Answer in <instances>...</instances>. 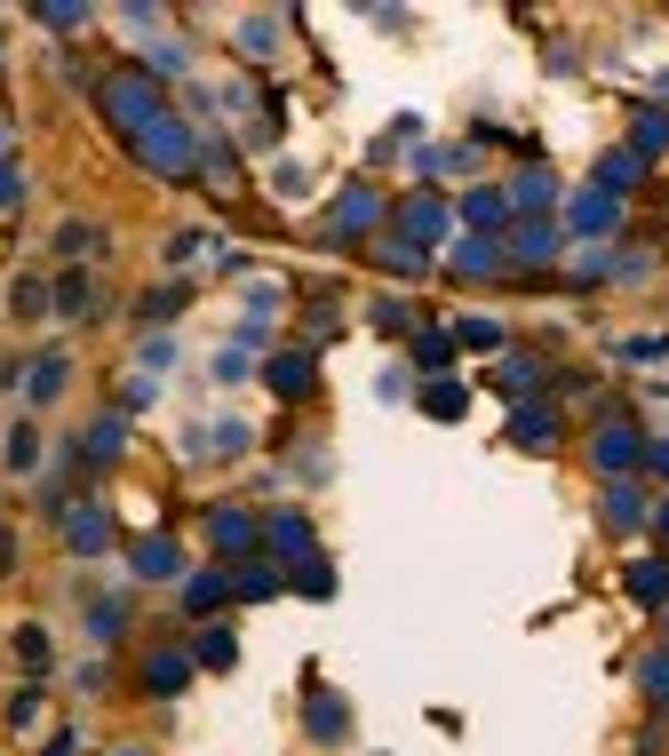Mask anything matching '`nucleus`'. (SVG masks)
Here are the masks:
<instances>
[{
    "label": "nucleus",
    "mask_w": 669,
    "mask_h": 756,
    "mask_svg": "<svg viewBox=\"0 0 669 756\" xmlns=\"http://www.w3.org/2000/svg\"><path fill=\"white\" fill-rule=\"evenodd\" d=\"M654 526H661V534H669V494H661V510H654Z\"/></svg>",
    "instance_id": "3c124183"
},
{
    "label": "nucleus",
    "mask_w": 669,
    "mask_h": 756,
    "mask_svg": "<svg viewBox=\"0 0 669 756\" xmlns=\"http://www.w3.org/2000/svg\"><path fill=\"white\" fill-rule=\"evenodd\" d=\"M17 661H24V669H48V629H41V622L17 629Z\"/></svg>",
    "instance_id": "7c9ffc66"
},
{
    "label": "nucleus",
    "mask_w": 669,
    "mask_h": 756,
    "mask_svg": "<svg viewBox=\"0 0 669 756\" xmlns=\"http://www.w3.org/2000/svg\"><path fill=\"white\" fill-rule=\"evenodd\" d=\"M669 144V112H638V135H629V152H638V160H654Z\"/></svg>",
    "instance_id": "cd10ccee"
},
{
    "label": "nucleus",
    "mask_w": 669,
    "mask_h": 756,
    "mask_svg": "<svg viewBox=\"0 0 669 756\" xmlns=\"http://www.w3.org/2000/svg\"><path fill=\"white\" fill-rule=\"evenodd\" d=\"M199 248H216V239H208V231H176V239H167V263H176V271H184V263H191Z\"/></svg>",
    "instance_id": "f704fd0d"
},
{
    "label": "nucleus",
    "mask_w": 669,
    "mask_h": 756,
    "mask_svg": "<svg viewBox=\"0 0 669 756\" xmlns=\"http://www.w3.org/2000/svg\"><path fill=\"white\" fill-rule=\"evenodd\" d=\"M136 573H144V581H176V573H184V549L167 541V534L136 541Z\"/></svg>",
    "instance_id": "9d476101"
},
{
    "label": "nucleus",
    "mask_w": 669,
    "mask_h": 756,
    "mask_svg": "<svg viewBox=\"0 0 669 756\" xmlns=\"http://www.w3.org/2000/svg\"><path fill=\"white\" fill-rule=\"evenodd\" d=\"M366 319H375L383 335H398V327H407L415 311H407V295H375V311H366Z\"/></svg>",
    "instance_id": "473e14b6"
},
{
    "label": "nucleus",
    "mask_w": 669,
    "mask_h": 756,
    "mask_svg": "<svg viewBox=\"0 0 669 756\" xmlns=\"http://www.w3.org/2000/svg\"><path fill=\"white\" fill-rule=\"evenodd\" d=\"M447 359H454V335L423 327V335H415V366H447Z\"/></svg>",
    "instance_id": "c756f323"
},
{
    "label": "nucleus",
    "mask_w": 669,
    "mask_h": 756,
    "mask_svg": "<svg viewBox=\"0 0 669 756\" xmlns=\"http://www.w3.org/2000/svg\"><path fill=\"white\" fill-rule=\"evenodd\" d=\"M597 518H606L614 534H638L654 510H646V486L638 478H606V494H597Z\"/></svg>",
    "instance_id": "20e7f679"
},
{
    "label": "nucleus",
    "mask_w": 669,
    "mask_h": 756,
    "mask_svg": "<svg viewBox=\"0 0 669 756\" xmlns=\"http://www.w3.org/2000/svg\"><path fill=\"white\" fill-rule=\"evenodd\" d=\"M48 295H56V311H64V319H88V295H96V287H88V271H64Z\"/></svg>",
    "instance_id": "4be33fe9"
},
{
    "label": "nucleus",
    "mask_w": 669,
    "mask_h": 756,
    "mask_svg": "<svg viewBox=\"0 0 669 756\" xmlns=\"http://www.w3.org/2000/svg\"><path fill=\"white\" fill-rule=\"evenodd\" d=\"M304 725H311V741H343V725H351V716H343V701H334L327 684H311V701H304Z\"/></svg>",
    "instance_id": "1a4fd4ad"
},
{
    "label": "nucleus",
    "mask_w": 669,
    "mask_h": 756,
    "mask_svg": "<svg viewBox=\"0 0 669 756\" xmlns=\"http://www.w3.org/2000/svg\"><path fill=\"white\" fill-rule=\"evenodd\" d=\"M223 598H231V573H191V581H184V605H191V613H208V605H223Z\"/></svg>",
    "instance_id": "5701e85b"
},
{
    "label": "nucleus",
    "mask_w": 669,
    "mask_h": 756,
    "mask_svg": "<svg viewBox=\"0 0 669 756\" xmlns=\"http://www.w3.org/2000/svg\"><path fill=\"white\" fill-rule=\"evenodd\" d=\"M375 216H383V199H375V191H343V199H334V231H366Z\"/></svg>",
    "instance_id": "6ab92c4d"
},
{
    "label": "nucleus",
    "mask_w": 669,
    "mask_h": 756,
    "mask_svg": "<svg viewBox=\"0 0 669 756\" xmlns=\"http://www.w3.org/2000/svg\"><path fill=\"white\" fill-rule=\"evenodd\" d=\"M454 271H462V280H494V271H502V248H494V239H462V248H454Z\"/></svg>",
    "instance_id": "dca6fc26"
},
{
    "label": "nucleus",
    "mask_w": 669,
    "mask_h": 756,
    "mask_svg": "<svg viewBox=\"0 0 669 756\" xmlns=\"http://www.w3.org/2000/svg\"><path fill=\"white\" fill-rule=\"evenodd\" d=\"M486 383H494V391H502V398H526V391H534V383H542V366H534V359H526V351H511V359H502V366H494V374H486Z\"/></svg>",
    "instance_id": "2eb2a0df"
},
{
    "label": "nucleus",
    "mask_w": 669,
    "mask_h": 756,
    "mask_svg": "<svg viewBox=\"0 0 669 756\" xmlns=\"http://www.w3.org/2000/svg\"><path fill=\"white\" fill-rule=\"evenodd\" d=\"M136 152H144V167H160V176H191V135H184V120H167V112L136 135Z\"/></svg>",
    "instance_id": "7ed1b4c3"
},
{
    "label": "nucleus",
    "mask_w": 669,
    "mask_h": 756,
    "mask_svg": "<svg viewBox=\"0 0 669 756\" xmlns=\"http://www.w3.org/2000/svg\"><path fill=\"white\" fill-rule=\"evenodd\" d=\"M96 239H105L96 223H64V231H56V255H64V263H88V255H96Z\"/></svg>",
    "instance_id": "393cba45"
},
{
    "label": "nucleus",
    "mask_w": 669,
    "mask_h": 756,
    "mask_svg": "<svg viewBox=\"0 0 669 756\" xmlns=\"http://www.w3.org/2000/svg\"><path fill=\"white\" fill-rule=\"evenodd\" d=\"M208 438H216V454H248V438H255V430H248V423H216Z\"/></svg>",
    "instance_id": "4c0bfd02"
},
{
    "label": "nucleus",
    "mask_w": 669,
    "mask_h": 756,
    "mask_svg": "<svg viewBox=\"0 0 669 756\" xmlns=\"http://www.w3.org/2000/svg\"><path fill=\"white\" fill-rule=\"evenodd\" d=\"M272 191H279V199H304L311 184H304V167H295V160H279V176H272Z\"/></svg>",
    "instance_id": "a19ab883"
},
{
    "label": "nucleus",
    "mask_w": 669,
    "mask_h": 756,
    "mask_svg": "<svg viewBox=\"0 0 669 756\" xmlns=\"http://www.w3.org/2000/svg\"><path fill=\"white\" fill-rule=\"evenodd\" d=\"M32 716H41V684H24V693L9 701V725H32Z\"/></svg>",
    "instance_id": "c03bdc74"
},
{
    "label": "nucleus",
    "mask_w": 669,
    "mask_h": 756,
    "mask_svg": "<svg viewBox=\"0 0 669 756\" xmlns=\"http://www.w3.org/2000/svg\"><path fill=\"white\" fill-rule=\"evenodd\" d=\"M41 24H48V32H80V24H88V9H41Z\"/></svg>",
    "instance_id": "49530a36"
},
{
    "label": "nucleus",
    "mask_w": 669,
    "mask_h": 756,
    "mask_svg": "<svg viewBox=\"0 0 669 756\" xmlns=\"http://www.w3.org/2000/svg\"><path fill=\"white\" fill-rule=\"evenodd\" d=\"M64 374H73V359H64V351H41V359H32V366H24V391H32V406H48V398L64 391Z\"/></svg>",
    "instance_id": "6e6552de"
},
{
    "label": "nucleus",
    "mask_w": 669,
    "mask_h": 756,
    "mask_svg": "<svg viewBox=\"0 0 669 756\" xmlns=\"http://www.w3.org/2000/svg\"><path fill=\"white\" fill-rule=\"evenodd\" d=\"M64 541H73L80 558H88V549H105V541H112V518L88 502V510H73V518H64Z\"/></svg>",
    "instance_id": "9b49d317"
},
{
    "label": "nucleus",
    "mask_w": 669,
    "mask_h": 756,
    "mask_svg": "<svg viewBox=\"0 0 669 756\" xmlns=\"http://www.w3.org/2000/svg\"><path fill=\"white\" fill-rule=\"evenodd\" d=\"M646 470H654V478H669V438H661V446H646Z\"/></svg>",
    "instance_id": "09e8293b"
},
{
    "label": "nucleus",
    "mask_w": 669,
    "mask_h": 756,
    "mask_svg": "<svg viewBox=\"0 0 669 756\" xmlns=\"http://www.w3.org/2000/svg\"><path fill=\"white\" fill-rule=\"evenodd\" d=\"M120 446H128V415H105V423H96V430H88V446H80V462H88V470H105V462L120 454Z\"/></svg>",
    "instance_id": "f8f14e48"
},
{
    "label": "nucleus",
    "mask_w": 669,
    "mask_h": 756,
    "mask_svg": "<svg viewBox=\"0 0 669 756\" xmlns=\"http://www.w3.org/2000/svg\"><path fill=\"white\" fill-rule=\"evenodd\" d=\"M184 295H191V287H152L136 319H152V327H160V319H176V311H184Z\"/></svg>",
    "instance_id": "2f4dec72"
},
{
    "label": "nucleus",
    "mask_w": 669,
    "mask_h": 756,
    "mask_svg": "<svg viewBox=\"0 0 669 756\" xmlns=\"http://www.w3.org/2000/svg\"><path fill=\"white\" fill-rule=\"evenodd\" d=\"M17 199H24V167H17V160H0V216H9Z\"/></svg>",
    "instance_id": "ea45409f"
},
{
    "label": "nucleus",
    "mask_w": 669,
    "mask_h": 756,
    "mask_svg": "<svg viewBox=\"0 0 669 756\" xmlns=\"http://www.w3.org/2000/svg\"><path fill=\"white\" fill-rule=\"evenodd\" d=\"M208 534H216V549H248L255 541V518H248V510H216Z\"/></svg>",
    "instance_id": "412c9836"
},
{
    "label": "nucleus",
    "mask_w": 669,
    "mask_h": 756,
    "mask_svg": "<svg viewBox=\"0 0 669 756\" xmlns=\"http://www.w3.org/2000/svg\"><path fill=\"white\" fill-rule=\"evenodd\" d=\"M263 383H272L279 398H311V391H319V366H311V351H279Z\"/></svg>",
    "instance_id": "423d86ee"
},
{
    "label": "nucleus",
    "mask_w": 669,
    "mask_h": 756,
    "mask_svg": "<svg viewBox=\"0 0 669 756\" xmlns=\"http://www.w3.org/2000/svg\"><path fill=\"white\" fill-rule=\"evenodd\" d=\"M105 112H112V128L128 135V144H136V135L160 120V88H152L144 73H112V80H105Z\"/></svg>",
    "instance_id": "f257e3e1"
},
{
    "label": "nucleus",
    "mask_w": 669,
    "mask_h": 756,
    "mask_svg": "<svg viewBox=\"0 0 669 756\" xmlns=\"http://www.w3.org/2000/svg\"><path fill=\"white\" fill-rule=\"evenodd\" d=\"M462 216H471L479 231H494V223H511V199H502V191H471V199H462Z\"/></svg>",
    "instance_id": "b1692460"
},
{
    "label": "nucleus",
    "mask_w": 669,
    "mask_h": 756,
    "mask_svg": "<svg viewBox=\"0 0 669 756\" xmlns=\"http://www.w3.org/2000/svg\"><path fill=\"white\" fill-rule=\"evenodd\" d=\"M216 383H248V351H216Z\"/></svg>",
    "instance_id": "a18cd8bd"
},
{
    "label": "nucleus",
    "mask_w": 669,
    "mask_h": 756,
    "mask_svg": "<svg viewBox=\"0 0 669 756\" xmlns=\"http://www.w3.org/2000/svg\"><path fill=\"white\" fill-rule=\"evenodd\" d=\"M423 406H430V415H462V383H430Z\"/></svg>",
    "instance_id": "e433bc0d"
},
{
    "label": "nucleus",
    "mask_w": 669,
    "mask_h": 756,
    "mask_svg": "<svg viewBox=\"0 0 669 756\" xmlns=\"http://www.w3.org/2000/svg\"><path fill=\"white\" fill-rule=\"evenodd\" d=\"M199 661H208V669H231V637L208 629V637H199Z\"/></svg>",
    "instance_id": "79ce46f5"
},
{
    "label": "nucleus",
    "mask_w": 669,
    "mask_h": 756,
    "mask_svg": "<svg viewBox=\"0 0 669 756\" xmlns=\"http://www.w3.org/2000/svg\"><path fill=\"white\" fill-rule=\"evenodd\" d=\"M295 590H304V598H334V573H327L319 558H304V573H295Z\"/></svg>",
    "instance_id": "72a5a7b5"
},
{
    "label": "nucleus",
    "mask_w": 669,
    "mask_h": 756,
    "mask_svg": "<svg viewBox=\"0 0 669 756\" xmlns=\"http://www.w3.org/2000/svg\"><path fill=\"white\" fill-rule=\"evenodd\" d=\"M41 311H56V295H48L41 271H24V280L9 287V319H41Z\"/></svg>",
    "instance_id": "4468645a"
},
{
    "label": "nucleus",
    "mask_w": 669,
    "mask_h": 756,
    "mask_svg": "<svg viewBox=\"0 0 669 756\" xmlns=\"http://www.w3.org/2000/svg\"><path fill=\"white\" fill-rule=\"evenodd\" d=\"M120 629H128V605H120V598H105V605H88V637H96V645H112Z\"/></svg>",
    "instance_id": "a878e982"
},
{
    "label": "nucleus",
    "mask_w": 669,
    "mask_h": 756,
    "mask_svg": "<svg viewBox=\"0 0 669 756\" xmlns=\"http://www.w3.org/2000/svg\"><path fill=\"white\" fill-rule=\"evenodd\" d=\"M638 176H646V160H638V152H606V160H597V191H606V199H622Z\"/></svg>",
    "instance_id": "ddd939ff"
},
{
    "label": "nucleus",
    "mask_w": 669,
    "mask_h": 756,
    "mask_svg": "<svg viewBox=\"0 0 669 756\" xmlns=\"http://www.w3.org/2000/svg\"><path fill=\"white\" fill-rule=\"evenodd\" d=\"M398 223H407L415 239H447V208H439V199H407V208H398Z\"/></svg>",
    "instance_id": "aec40b11"
},
{
    "label": "nucleus",
    "mask_w": 669,
    "mask_h": 756,
    "mask_svg": "<svg viewBox=\"0 0 669 756\" xmlns=\"http://www.w3.org/2000/svg\"><path fill=\"white\" fill-rule=\"evenodd\" d=\"M511 438L526 446V454H550L558 446V406H542V398H526L518 415H511Z\"/></svg>",
    "instance_id": "39448f33"
},
{
    "label": "nucleus",
    "mask_w": 669,
    "mask_h": 756,
    "mask_svg": "<svg viewBox=\"0 0 669 756\" xmlns=\"http://www.w3.org/2000/svg\"><path fill=\"white\" fill-rule=\"evenodd\" d=\"M590 462L606 470V478L638 470V462H646V430H638V423H622V415H606V423H597V438H590Z\"/></svg>",
    "instance_id": "f03ea898"
},
{
    "label": "nucleus",
    "mask_w": 669,
    "mask_h": 756,
    "mask_svg": "<svg viewBox=\"0 0 669 756\" xmlns=\"http://www.w3.org/2000/svg\"><path fill=\"white\" fill-rule=\"evenodd\" d=\"M646 693H654V701H669V653H661V661H646Z\"/></svg>",
    "instance_id": "de8ad7c7"
},
{
    "label": "nucleus",
    "mask_w": 669,
    "mask_h": 756,
    "mask_svg": "<svg viewBox=\"0 0 669 756\" xmlns=\"http://www.w3.org/2000/svg\"><path fill=\"white\" fill-rule=\"evenodd\" d=\"M263 534H272V549H295V558H311V526L295 518V510H287V518H272Z\"/></svg>",
    "instance_id": "bb28decb"
},
{
    "label": "nucleus",
    "mask_w": 669,
    "mask_h": 756,
    "mask_svg": "<svg viewBox=\"0 0 669 756\" xmlns=\"http://www.w3.org/2000/svg\"><path fill=\"white\" fill-rule=\"evenodd\" d=\"M231 590H240V598H272V590H279V573H263V566H255V573L231 581Z\"/></svg>",
    "instance_id": "37998d69"
},
{
    "label": "nucleus",
    "mask_w": 669,
    "mask_h": 756,
    "mask_svg": "<svg viewBox=\"0 0 669 756\" xmlns=\"http://www.w3.org/2000/svg\"><path fill=\"white\" fill-rule=\"evenodd\" d=\"M511 255H518V263H550V255H558V223H518Z\"/></svg>",
    "instance_id": "f3484780"
},
{
    "label": "nucleus",
    "mask_w": 669,
    "mask_h": 756,
    "mask_svg": "<svg viewBox=\"0 0 669 756\" xmlns=\"http://www.w3.org/2000/svg\"><path fill=\"white\" fill-rule=\"evenodd\" d=\"M454 335H462V342H471V351H494V342H502V327H494V319H462Z\"/></svg>",
    "instance_id": "58836bf2"
},
{
    "label": "nucleus",
    "mask_w": 669,
    "mask_h": 756,
    "mask_svg": "<svg viewBox=\"0 0 669 756\" xmlns=\"http://www.w3.org/2000/svg\"><path fill=\"white\" fill-rule=\"evenodd\" d=\"M511 199H518V208H542V199H550V176H542V167H526Z\"/></svg>",
    "instance_id": "c9c22d12"
},
{
    "label": "nucleus",
    "mask_w": 669,
    "mask_h": 756,
    "mask_svg": "<svg viewBox=\"0 0 669 756\" xmlns=\"http://www.w3.org/2000/svg\"><path fill=\"white\" fill-rule=\"evenodd\" d=\"M120 756H152V748H120Z\"/></svg>",
    "instance_id": "603ef678"
},
{
    "label": "nucleus",
    "mask_w": 669,
    "mask_h": 756,
    "mask_svg": "<svg viewBox=\"0 0 669 756\" xmlns=\"http://www.w3.org/2000/svg\"><path fill=\"white\" fill-rule=\"evenodd\" d=\"M184 684H191V661H184V653H152V661H144V693H152V701L184 693Z\"/></svg>",
    "instance_id": "0eeeda50"
},
{
    "label": "nucleus",
    "mask_w": 669,
    "mask_h": 756,
    "mask_svg": "<svg viewBox=\"0 0 669 756\" xmlns=\"http://www.w3.org/2000/svg\"><path fill=\"white\" fill-rule=\"evenodd\" d=\"M629 598H638V605H661V598H669V558L629 566Z\"/></svg>",
    "instance_id": "a211bd4d"
},
{
    "label": "nucleus",
    "mask_w": 669,
    "mask_h": 756,
    "mask_svg": "<svg viewBox=\"0 0 669 756\" xmlns=\"http://www.w3.org/2000/svg\"><path fill=\"white\" fill-rule=\"evenodd\" d=\"M606 223H614V199H606V191L574 199V231H606Z\"/></svg>",
    "instance_id": "c85d7f7f"
},
{
    "label": "nucleus",
    "mask_w": 669,
    "mask_h": 756,
    "mask_svg": "<svg viewBox=\"0 0 669 756\" xmlns=\"http://www.w3.org/2000/svg\"><path fill=\"white\" fill-rule=\"evenodd\" d=\"M41 756H73V733H56V741H48V748H41Z\"/></svg>",
    "instance_id": "8fccbe9b"
}]
</instances>
